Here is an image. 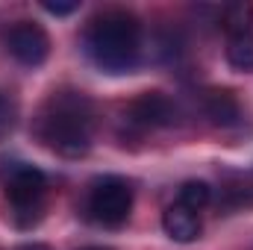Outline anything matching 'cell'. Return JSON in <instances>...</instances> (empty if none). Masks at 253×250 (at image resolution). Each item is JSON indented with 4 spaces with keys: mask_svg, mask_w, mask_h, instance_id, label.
Masks as SVG:
<instances>
[{
    "mask_svg": "<svg viewBox=\"0 0 253 250\" xmlns=\"http://www.w3.org/2000/svg\"><path fill=\"white\" fill-rule=\"evenodd\" d=\"M33 129L39 141L53 153L68 159L85 156L94 138V103L83 91H71V88L53 91L42 103Z\"/></svg>",
    "mask_w": 253,
    "mask_h": 250,
    "instance_id": "6da1fadb",
    "label": "cell"
},
{
    "mask_svg": "<svg viewBox=\"0 0 253 250\" xmlns=\"http://www.w3.org/2000/svg\"><path fill=\"white\" fill-rule=\"evenodd\" d=\"M88 59L106 74H129L141 62V24L124 9L100 12L83 33Z\"/></svg>",
    "mask_w": 253,
    "mask_h": 250,
    "instance_id": "7a4b0ae2",
    "label": "cell"
},
{
    "mask_svg": "<svg viewBox=\"0 0 253 250\" xmlns=\"http://www.w3.org/2000/svg\"><path fill=\"white\" fill-rule=\"evenodd\" d=\"M6 200H9V215L18 227H33L44 215V200H47V180L39 168L18 162L9 177H6Z\"/></svg>",
    "mask_w": 253,
    "mask_h": 250,
    "instance_id": "3957f363",
    "label": "cell"
},
{
    "mask_svg": "<svg viewBox=\"0 0 253 250\" xmlns=\"http://www.w3.org/2000/svg\"><path fill=\"white\" fill-rule=\"evenodd\" d=\"M88 215L103 227H121L132 212V188L121 177H97L88 186Z\"/></svg>",
    "mask_w": 253,
    "mask_h": 250,
    "instance_id": "277c9868",
    "label": "cell"
},
{
    "mask_svg": "<svg viewBox=\"0 0 253 250\" xmlns=\"http://www.w3.org/2000/svg\"><path fill=\"white\" fill-rule=\"evenodd\" d=\"M6 47H9V53L21 65L39 68V65H44V59L50 56V36L36 21H18L6 33Z\"/></svg>",
    "mask_w": 253,
    "mask_h": 250,
    "instance_id": "5b68a950",
    "label": "cell"
},
{
    "mask_svg": "<svg viewBox=\"0 0 253 250\" xmlns=\"http://www.w3.org/2000/svg\"><path fill=\"white\" fill-rule=\"evenodd\" d=\"M180 121V106L162 91H144L126 106V124L138 129H156V126H174Z\"/></svg>",
    "mask_w": 253,
    "mask_h": 250,
    "instance_id": "8992f818",
    "label": "cell"
},
{
    "mask_svg": "<svg viewBox=\"0 0 253 250\" xmlns=\"http://www.w3.org/2000/svg\"><path fill=\"white\" fill-rule=\"evenodd\" d=\"M162 230H165L174 242L189 245V242H194V239L200 236V230H203L200 212H194V209L183 206V203H171V206L162 212Z\"/></svg>",
    "mask_w": 253,
    "mask_h": 250,
    "instance_id": "52a82bcc",
    "label": "cell"
},
{
    "mask_svg": "<svg viewBox=\"0 0 253 250\" xmlns=\"http://www.w3.org/2000/svg\"><path fill=\"white\" fill-rule=\"evenodd\" d=\"M200 106H203V115L215 126H236L239 118H242V106H239L236 94L227 91V88H209V91H203Z\"/></svg>",
    "mask_w": 253,
    "mask_h": 250,
    "instance_id": "ba28073f",
    "label": "cell"
},
{
    "mask_svg": "<svg viewBox=\"0 0 253 250\" xmlns=\"http://www.w3.org/2000/svg\"><path fill=\"white\" fill-rule=\"evenodd\" d=\"M218 21H221V30L233 39V36H245L251 33V24H253V6L239 0V3H227L218 9Z\"/></svg>",
    "mask_w": 253,
    "mask_h": 250,
    "instance_id": "9c48e42d",
    "label": "cell"
},
{
    "mask_svg": "<svg viewBox=\"0 0 253 250\" xmlns=\"http://www.w3.org/2000/svg\"><path fill=\"white\" fill-rule=\"evenodd\" d=\"M227 62L236 71H253V33L233 36L227 42Z\"/></svg>",
    "mask_w": 253,
    "mask_h": 250,
    "instance_id": "30bf717a",
    "label": "cell"
},
{
    "mask_svg": "<svg viewBox=\"0 0 253 250\" xmlns=\"http://www.w3.org/2000/svg\"><path fill=\"white\" fill-rule=\"evenodd\" d=\"M209 197H212V188L206 186L203 180H189V183L180 186L177 203H183V206H189V209H194V212H200V209L209 203Z\"/></svg>",
    "mask_w": 253,
    "mask_h": 250,
    "instance_id": "8fae6325",
    "label": "cell"
},
{
    "mask_svg": "<svg viewBox=\"0 0 253 250\" xmlns=\"http://www.w3.org/2000/svg\"><path fill=\"white\" fill-rule=\"evenodd\" d=\"M12 115H15V109H12L6 100H0V138L12 129Z\"/></svg>",
    "mask_w": 253,
    "mask_h": 250,
    "instance_id": "7c38bea8",
    "label": "cell"
},
{
    "mask_svg": "<svg viewBox=\"0 0 253 250\" xmlns=\"http://www.w3.org/2000/svg\"><path fill=\"white\" fill-rule=\"evenodd\" d=\"M42 9L50 12V15H71V12L80 9V3H42Z\"/></svg>",
    "mask_w": 253,
    "mask_h": 250,
    "instance_id": "4fadbf2b",
    "label": "cell"
},
{
    "mask_svg": "<svg viewBox=\"0 0 253 250\" xmlns=\"http://www.w3.org/2000/svg\"><path fill=\"white\" fill-rule=\"evenodd\" d=\"M18 250H50L47 245H21Z\"/></svg>",
    "mask_w": 253,
    "mask_h": 250,
    "instance_id": "5bb4252c",
    "label": "cell"
},
{
    "mask_svg": "<svg viewBox=\"0 0 253 250\" xmlns=\"http://www.w3.org/2000/svg\"><path fill=\"white\" fill-rule=\"evenodd\" d=\"M83 250H109V248H83Z\"/></svg>",
    "mask_w": 253,
    "mask_h": 250,
    "instance_id": "9a60e30c",
    "label": "cell"
}]
</instances>
